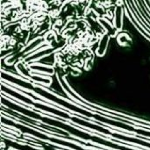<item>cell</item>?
Returning <instances> with one entry per match:
<instances>
[{"mask_svg":"<svg viewBox=\"0 0 150 150\" xmlns=\"http://www.w3.org/2000/svg\"><path fill=\"white\" fill-rule=\"evenodd\" d=\"M70 120H71L74 123H76V124H77V125L83 126V127L91 128V129H93V130H97V131H98V132H100V133H102V134H106V135H111V133H112V132H110L108 129H106V128H105V127H100V126H98V125H96V124L90 123V122H88V121H85V120H82V119H78V118H76V117H71Z\"/></svg>","mask_w":150,"mask_h":150,"instance_id":"3","label":"cell"},{"mask_svg":"<svg viewBox=\"0 0 150 150\" xmlns=\"http://www.w3.org/2000/svg\"><path fill=\"white\" fill-rule=\"evenodd\" d=\"M40 121H41V122H43L45 124H48V125H51V126H54V127L62 128L63 130H66L67 132L70 133L71 134H73L75 136H77L79 138H82L83 140H86V141H89L90 137L91 135V134H89L87 133L77 130V129L74 128L73 127L69 126V125L62 123L61 121H58V120H53V119H49V118H47V117H42L41 116L40 119Z\"/></svg>","mask_w":150,"mask_h":150,"instance_id":"1","label":"cell"},{"mask_svg":"<svg viewBox=\"0 0 150 150\" xmlns=\"http://www.w3.org/2000/svg\"><path fill=\"white\" fill-rule=\"evenodd\" d=\"M93 119L98 120V121H101V122H104L105 124H108V125H112V126H114V127H120V128H123V129H127V130H129V131H134L135 128H134L133 127L131 126H128L125 123H122V122H119V121H114L112 120H110V119H107V118H105L99 114H94L93 116Z\"/></svg>","mask_w":150,"mask_h":150,"instance_id":"5","label":"cell"},{"mask_svg":"<svg viewBox=\"0 0 150 150\" xmlns=\"http://www.w3.org/2000/svg\"><path fill=\"white\" fill-rule=\"evenodd\" d=\"M111 136H112V137H114L116 139H119V140H122V141H126V142H134V143H136V144H140V145H142L143 147H147V148L150 149V143L148 142H145V141H142V140L132 138V137H129V136L119 134L117 133H111Z\"/></svg>","mask_w":150,"mask_h":150,"instance_id":"6","label":"cell"},{"mask_svg":"<svg viewBox=\"0 0 150 150\" xmlns=\"http://www.w3.org/2000/svg\"><path fill=\"white\" fill-rule=\"evenodd\" d=\"M4 104H5V105H6L7 107H9L10 109L15 110V111L21 113V114L26 115V116L31 117V118H33V119H35V120H40V117H41L40 114L35 113L34 112H32V111H30V110L25 109L24 107H21V106H19V105H18L13 104V103H11V102L6 101V102H4Z\"/></svg>","mask_w":150,"mask_h":150,"instance_id":"4","label":"cell"},{"mask_svg":"<svg viewBox=\"0 0 150 150\" xmlns=\"http://www.w3.org/2000/svg\"><path fill=\"white\" fill-rule=\"evenodd\" d=\"M35 91H36L37 92H39L41 96H44L45 98H48V99H51V100L56 102L57 104H59V105H62V106H64V107H66V108H68V109H69V110H71V111H73V112H77V113L83 114V115L87 116V117H89V118H93V116H94L93 113L89 112H87V111H85V110H83V109H81V108H79V107H77V106H76V105H70V104H69L68 102H66V101H64V100H62V99H60V98H56V97H54V95H51V94H49V93H47V92H45V91H40V90H39V89H35Z\"/></svg>","mask_w":150,"mask_h":150,"instance_id":"2","label":"cell"}]
</instances>
